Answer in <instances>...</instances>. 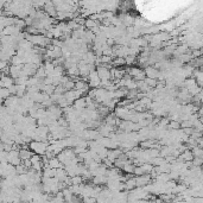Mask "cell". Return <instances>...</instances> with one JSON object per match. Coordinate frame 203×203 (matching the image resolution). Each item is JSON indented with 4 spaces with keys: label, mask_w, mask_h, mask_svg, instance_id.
<instances>
[{
    "label": "cell",
    "mask_w": 203,
    "mask_h": 203,
    "mask_svg": "<svg viewBox=\"0 0 203 203\" xmlns=\"http://www.w3.org/2000/svg\"><path fill=\"white\" fill-rule=\"evenodd\" d=\"M31 156H32V153H31L29 150L26 149H23L19 151V157H20V159L22 161H26V159H30Z\"/></svg>",
    "instance_id": "2"
},
{
    "label": "cell",
    "mask_w": 203,
    "mask_h": 203,
    "mask_svg": "<svg viewBox=\"0 0 203 203\" xmlns=\"http://www.w3.org/2000/svg\"><path fill=\"white\" fill-rule=\"evenodd\" d=\"M184 161H192V158H194V156H192V153L191 152H189V151H186V152H184L183 153V157H182Z\"/></svg>",
    "instance_id": "4"
},
{
    "label": "cell",
    "mask_w": 203,
    "mask_h": 203,
    "mask_svg": "<svg viewBox=\"0 0 203 203\" xmlns=\"http://www.w3.org/2000/svg\"><path fill=\"white\" fill-rule=\"evenodd\" d=\"M171 127H172V128H178L179 124L178 122H172V124H171Z\"/></svg>",
    "instance_id": "5"
},
{
    "label": "cell",
    "mask_w": 203,
    "mask_h": 203,
    "mask_svg": "<svg viewBox=\"0 0 203 203\" xmlns=\"http://www.w3.org/2000/svg\"><path fill=\"white\" fill-rule=\"evenodd\" d=\"M10 95H11V94H10V92H8L7 88H5V87L0 88V99H1V100H5V99L8 97Z\"/></svg>",
    "instance_id": "3"
},
{
    "label": "cell",
    "mask_w": 203,
    "mask_h": 203,
    "mask_svg": "<svg viewBox=\"0 0 203 203\" xmlns=\"http://www.w3.org/2000/svg\"><path fill=\"white\" fill-rule=\"evenodd\" d=\"M30 147L37 155H42V153L47 152V145L44 143H42V140H35V141H32Z\"/></svg>",
    "instance_id": "1"
}]
</instances>
